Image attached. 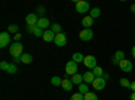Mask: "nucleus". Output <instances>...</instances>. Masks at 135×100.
<instances>
[{"label":"nucleus","mask_w":135,"mask_h":100,"mask_svg":"<svg viewBox=\"0 0 135 100\" xmlns=\"http://www.w3.org/2000/svg\"><path fill=\"white\" fill-rule=\"evenodd\" d=\"M84 100H99V97L95 92H88L86 95H84Z\"/></svg>","instance_id":"obj_27"},{"label":"nucleus","mask_w":135,"mask_h":100,"mask_svg":"<svg viewBox=\"0 0 135 100\" xmlns=\"http://www.w3.org/2000/svg\"><path fill=\"white\" fill-rule=\"evenodd\" d=\"M130 11H131L132 14H135V4H131L130 6Z\"/></svg>","instance_id":"obj_37"},{"label":"nucleus","mask_w":135,"mask_h":100,"mask_svg":"<svg viewBox=\"0 0 135 100\" xmlns=\"http://www.w3.org/2000/svg\"><path fill=\"white\" fill-rule=\"evenodd\" d=\"M119 84L123 87V88H127V89H130V87H131V81L128 79H126V77H123V79L119 80Z\"/></svg>","instance_id":"obj_25"},{"label":"nucleus","mask_w":135,"mask_h":100,"mask_svg":"<svg viewBox=\"0 0 135 100\" xmlns=\"http://www.w3.org/2000/svg\"><path fill=\"white\" fill-rule=\"evenodd\" d=\"M78 37H80V39L84 41V42L92 41V38H93V31H92L91 28H84V30H81L80 32H78Z\"/></svg>","instance_id":"obj_5"},{"label":"nucleus","mask_w":135,"mask_h":100,"mask_svg":"<svg viewBox=\"0 0 135 100\" xmlns=\"http://www.w3.org/2000/svg\"><path fill=\"white\" fill-rule=\"evenodd\" d=\"M6 72H7L8 74H16V73H18V65L14 64V62H11V64L8 65V68H7Z\"/></svg>","instance_id":"obj_19"},{"label":"nucleus","mask_w":135,"mask_h":100,"mask_svg":"<svg viewBox=\"0 0 135 100\" xmlns=\"http://www.w3.org/2000/svg\"><path fill=\"white\" fill-rule=\"evenodd\" d=\"M45 12H46V8H45L43 6H38L37 7V15H41V18H43Z\"/></svg>","instance_id":"obj_29"},{"label":"nucleus","mask_w":135,"mask_h":100,"mask_svg":"<svg viewBox=\"0 0 135 100\" xmlns=\"http://www.w3.org/2000/svg\"><path fill=\"white\" fill-rule=\"evenodd\" d=\"M73 85H74V84H73L72 80H69V79H64V80H62V84H61L62 89H64V91H68V92L73 89Z\"/></svg>","instance_id":"obj_15"},{"label":"nucleus","mask_w":135,"mask_h":100,"mask_svg":"<svg viewBox=\"0 0 135 100\" xmlns=\"http://www.w3.org/2000/svg\"><path fill=\"white\" fill-rule=\"evenodd\" d=\"M9 54L12 55V57H20L22 54H23V45H22L20 42H15L12 45L9 46Z\"/></svg>","instance_id":"obj_1"},{"label":"nucleus","mask_w":135,"mask_h":100,"mask_svg":"<svg viewBox=\"0 0 135 100\" xmlns=\"http://www.w3.org/2000/svg\"><path fill=\"white\" fill-rule=\"evenodd\" d=\"M43 32H45V30H43V28H41V27H37V30L34 31V35H35V37H38V38H41V37H43Z\"/></svg>","instance_id":"obj_31"},{"label":"nucleus","mask_w":135,"mask_h":100,"mask_svg":"<svg viewBox=\"0 0 135 100\" xmlns=\"http://www.w3.org/2000/svg\"><path fill=\"white\" fill-rule=\"evenodd\" d=\"M50 30L54 32V34H61V32H62V27L58 23H51V28Z\"/></svg>","instance_id":"obj_24"},{"label":"nucleus","mask_w":135,"mask_h":100,"mask_svg":"<svg viewBox=\"0 0 135 100\" xmlns=\"http://www.w3.org/2000/svg\"><path fill=\"white\" fill-rule=\"evenodd\" d=\"M38 20H39V18H38L37 14H28V15L26 16V23H27V26L37 25V23H38Z\"/></svg>","instance_id":"obj_11"},{"label":"nucleus","mask_w":135,"mask_h":100,"mask_svg":"<svg viewBox=\"0 0 135 100\" xmlns=\"http://www.w3.org/2000/svg\"><path fill=\"white\" fill-rule=\"evenodd\" d=\"M84 65L86 66L88 69H95L96 66H97V60H96V57L95 55H92V54H88V55H85V58H84Z\"/></svg>","instance_id":"obj_4"},{"label":"nucleus","mask_w":135,"mask_h":100,"mask_svg":"<svg viewBox=\"0 0 135 100\" xmlns=\"http://www.w3.org/2000/svg\"><path fill=\"white\" fill-rule=\"evenodd\" d=\"M77 70H78V65L74 62V61H68L66 65H65V72H66V76H74L77 74Z\"/></svg>","instance_id":"obj_2"},{"label":"nucleus","mask_w":135,"mask_h":100,"mask_svg":"<svg viewBox=\"0 0 135 100\" xmlns=\"http://www.w3.org/2000/svg\"><path fill=\"white\" fill-rule=\"evenodd\" d=\"M70 100H84V95L77 92V93H73V96L70 97Z\"/></svg>","instance_id":"obj_30"},{"label":"nucleus","mask_w":135,"mask_h":100,"mask_svg":"<svg viewBox=\"0 0 135 100\" xmlns=\"http://www.w3.org/2000/svg\"><path fill=\"white\" fill-rule=\"evenodd\" d=\"M8 32H14V35L19 32V26L16 25H9L8 26Z\"/></svg>","instance_id":"obj_28"},{"label":"nucleus","mask_w":135,"mask_h":100,"mask_svg":"<svg viewBox=\"0 0 135 100\" xmlns=\"http://www.w3.org/2000/svg\"><path fill=\"white\" fill-rule=\"evenodd\" d=\"M37 26L38 27H41V28H47V27H50V20L47 19V18H39V20H38V23H37Z\"/></svg>","instance_id":"obj_16"},{"label":"nucleus","mask_w":135,"mask_h":100,"mask_svg":"<svg viewBox=\"0 0 135 100\" xmlns=\"http://www.w3.org/2000/svg\"><path fill=\"white\" fill-rule=\"evenodd\" d=\"M84 54H81V53H74L73 55H72V61H74L76 64H80V62H84Z\"/></svg>","instance_id":"obj_18"},{"label":"nucleus","mask_w":135,"mask_h":100,"mask_svg":"<svg viewBox=\"0 0 135 100\" xmlns=\"http://www.w3.org/2000/svg\"><path fill=\"white\" fill-rule=\"evenodd\" d=\"M126 57H124V51L123 50H118L115 54H114V58H112V62L114 64H119L120 61H123Z\"/></svg>","instance_id":"obj_13"},{"label":"nucleus","mask_w":135,"mask_h":100,"mask_svg":"<svg viewBox=\"0 0 135 100\" xmlns=\"http://www.w3.org/2000/svg\"><path fill=\"white\" fill-rule=\"evenodd\" d=\"M131 54H132V57H134V60H135V45H134V47H132V50H131Z\"/></svg>","instance_id":"obj_39"},{"label":"nucleus","mask_w":135,"mask_h":100,"mask_svg":"<svg viewBox=\"0 0 135 100\" xmlns=\"http://www.w3.org/2000/svg\"><path fill=\"white\" fill-rule=\"evenodd\" d=\"M103 79H104V80L107 81V80L109 79V74H108V73H104V74H103Z\"/></svg>","instance_id":"obj_38"},{"label":"nucleus","mask_w":135,"mask_h":100,"mask_svg":"<svg viewBox=\"0 0 135 100\" xmlns=\"http://www.w3.org/2000/svg\"><path fill=\"white\" fill-rule=\"evenodd\" d=\"M11 42V35L8 31L0 32V47H6L8 46V43Z\"/></svg>","instance_id":"obj_7"},{"label":"nucleus","mask_w":135,"mask_h":100,"mask_svg":"<svg viewBox=\"0 0 135 100\" xmlns=\"http://www.w3.org/2000/svg\"><path fill=\"white\" fill-rule=\"evenodd\" d=\"M89 12H91V14H89V16H92L93 19H96V18H99L101 15V9L99 7H93V8H91Z\"/></svg>","instance_id":"obj_20"},{"label":"nucleus","mask_w":135,"mask_h":100,"mask_svg":"<svg viewBox=\"0 0 135 100\" xmlns=\"http://www.w3.org/2000/svg\"><path fill=\"white\" fill-rule=\"evenodd\" d=\"M119 68H120L123 72L128 73V72H131V70H132V62H131L130 60L124 58L123 61H120V62H119Z\"/></svg>","instance_id":"obj_9"},{"label":"nucleus","mask_w":135,"mask_h":100,"mask_svg":"<svg viewBox=\"0 0 135 100\" xmlns=\"http://www.w3.org/2000/svg\"><path fill=\"white\" fill-rule=\"evenodd\" d=\"M130 99H131V100H135V92H132V93H131Z\"/></svg>","instance_id":"obj_40"},{"label":"nucleus","mask_w":135,"mask_h":100,"mask_svg":"<svg viewBox=\"0 0 135 100\" xmlns=\"http://www.w3.org/2000/svg\"><path fill=\"white\" fill-rule=\"evenodd\" d=\"M37 27H38L37 25H32V26H27V27H26V30H27L28 32H32V34H34V31L37 30Z\"/></svg>","instance_id":"obj_33"},{"label":"nucleus","mask_w":135,"mask_h":100,"mask_svg":"<svg viewBox=\"0 0 135 100\" xmlns=\"http://www.w3.org/2000/svg\"><path fill=\"white\" fill-rule=\"evenodd\" d=\"M72 83L74 84V85H80V84H83L84 83V76L83 74H74V76H72Z\"/></svg>","instance_id":"obj_17"},{"label":"nucleus","mask_w":135,"mask_h":100,"mask_svg":"<svg viewBox=\"0 0 135 100\" xmlns=\"http://www.w3.org/2000/svg\"><path fill=\"white\" fill-rule=\"evenodd\" d=\"M78 92L83 93V95H86L88 92H91V91H89V85H88L86 83L80 84V85H78Z\"/></svg>","instance_id":"obj_22"},{"label":"nucleus","mask_w":135,"mask_h":100,"mask_svg":"<svg viewBox=\"0 0 135 100\" xmlns=\"http://www.w3.org/2000/svg\"><path fill=\"white\" fill-rule=\"evenodd\" d=\"M93 20H95V19H93L92 16H89V15H88V16H84L83 20H81V25L84 26V28H91L92 25H93Z\"/></svg>","instance_id":"obj_12"},{"label":"nucleus","mask_w":135,"mask_h":100,"mask_svg":"<svg viewBox=\"0 0 135 100\" xmlns=\"http://www.w3.org/2000/svg\"><path fill=\"white\" fill-rule=\"evenodd\" d=\"M8 62L7 61H2V62H0V69H2V70H7V68H8Z\"/></svg>","instance_id":"obj_32"},{"label":"nucleus","mask_w":135,"mask_h":100,"mask_svg":"<svg viewBox=\"0 0 135 100\" xmlns=\"http://www.w3.org/2000/svg\"><path fill=\"white\" fill-rule=\"evenodd\" d=\"M61 84H62V79L60 76H53L51 77V85L53 87H61Z\"/></svg>","instance_id":"obj_23"},{"label":"nucleus","mask_w":135,"mask_h":100,"mask_svg":"<svg viewBox=\"0 0 135 100\" xmlns=\"http://www.w3.org/2000/svg\"><path fill=\"white\" fill-rule=\"evenodd\" d=\"M92 87L95 88V91H103L105 88V80L103 77H96L92 83Z\"/></svg>","instance_id":"obj_6"},{"label":"nucleus","mask_w":135,"mask_h":100,"mask_svg":"<svg viewBox=\"0 0 135 100\" xmlns=\"http://www.w3.org/2000/svg\"><path fill=\"white\" fill-rule=\"evenodd\" d=\"M14 39H15V42H19L22 39V34H20V32H18V34L14 35Z\"/></svg>","instance_id":"obj_34"},{"label":"nucleus","mask_w":135,"mask_h":100,"mask_svg":"<svg viewBox=\"0 0 135 100\" xmlns=\"http://www.w3.org/2000/svg\"><path fill=\"white\" fill-rule=\"evenodd\" d=\"M54 43H55V45H57L58 47H64L66 43H68V38H66V35H65V32H61V34H57V35H55Z\"/></svg>","instance_id":"obj_8"},{"label":"nucleus","mask_w":135,"mask_h":100,"mask_svg":"<svg viewBox=\"0 0 135 100\" xmlns=\"http://www.w3.org/2000/svg\"><path fill=\"white\" fill-rule=\"evenodd\" d=\"M31 62H32V55L30 53L22 54V64H31Z\"/></svg>","instance_id":"obj_21"},{"label":"nucleus","mask_w":135,"mask_h":100,"mask_svg":"<svg viewBox=\"0 0 135 100\" xmlns=\"http://www.w3.org/2000/svg\"><path fill=\"white\" fill-rule=\"evenodd\" d=\"M83 76H84V83H86V84H92V83H93V80L96 79L92 70H88V72H85Z\"/></svg>","instance_id":"obj_14"},{"label":"nucleus","mask_w":135,"mask_h":100,"mask_svg":"<svg viewBox=\"0 0 135 100\" xmlns=\"http://www.w3.org/2000/svg\"><path fill=\"white\" fill-rule=\"evenodd\" d=\"M76 11L78 14H85L88 11H91L89 3L85 2V0H78V2H76Z\"/></svg>","instance_id":"obj_3"},{"label":"nucleus","mask_w":135,"mask_h":100,"mask_svg":"<svg viewBox=\"0 0 135 100\" xmlns=\"http://www.w3.org/2000/svg\"><path fill=\"white\" fill-rule=\"evenodd\" d=\"M130 89H131L132 92H135V81H132V83H131V87H130Z\"/></svg>","instance_id":"obj_36"},{"label":"nucleus","mask_w":135,"mask_h":100,"mask_svg":"<svg viewBox=\"0 0 135 100\" xmlns=\"http://www.w3.org/2000/svg\"><path fill=\"white\" fill-rule=\"evenodd\" d=\"M92 72H93L95 77H103V74H104V70H103V68H101V66H96Z\"/></svg>","instance_id":"obj_26"},{"label":"nucleus","mask_w":135,"mask_h":100,"mask_svg":"<svg viewBox=\"0 0 135 100\" xmlns=\"http://www.w3.org/2000/svg\"><path fill=\"white\" fill-rule=\"evenodd\" d=\"M55 35L57 34H54V32L51 31V30H45V32H43V41L45 42H54V39H55Z\"/></svg>","instance_id":"obj_10"},{"label":"nucleus","mask_w":135,"mask_h":100,"mask_svg":"<svg viewBox=\"0 0 135 100\" xmlns=\"http://www.w3.org/2000/svg\"><path fill=\"white\" fill-rule=\"evenodd\" d=\"M20 62H22V55H20V57H15V58H14V64L18 65V64H20Z\"/></svg>","instance_id":"obj_35"}]
</instances>
